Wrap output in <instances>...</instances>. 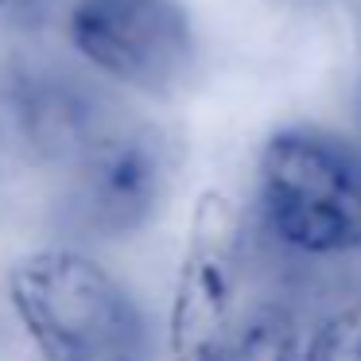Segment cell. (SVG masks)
<instances>
[{
    "label": "cell",
    "mask_w": 361,
    "mask_h": 361,
    "mask_svg": "<svg viewBox=\"0 0 361 361\" xmlns=\"http://www.w3.org/2000/svg\"><path fill=\"white\" fill-rule=\"evenodd\" d=\"M8 299L43 361H144L148 338L133 295L82 252L24 257L8 272Z\"/></svg>",
    "instance_id": "cell-1"
},
{
    "label": "cell",
    "mask_w": 361,
    "mask_h": 361,
    "mask_svg": "<svg viewBox=\"0 0 361 361\" xmlns=\"http://www.w3.org/2000/svg\"><path fill=\"white\" fill-rule=\"evenodd\" d=\"M257 198L276 241L303 257L361 249V152L322 128H280L260 152Z\"/></svg>",
    "instance_id": "cell-2"
},
{
    "label": "cell",
    "mask_w": 361,
    "mask_h": 361,
    "mask_svg": "<svg viewBox=\"0 0 361 361\" xmlns=\"http://www.w3.org/2000/svg\"><path fill=\"white\" fill-rule=\"evenodd\" d=\"M71 43L94 71L144 94L179 86L195 59L190 20L175 0H74Z\"/></svg>",
    "instance_id": "cell-3"
},
{
    "label": "cell",
    "mask_w": 361,
    "mask_h": 361,
    "mask_svg": "<svg viewBox=\"0 0 361 361\" xmlns=\"http://www.w3.org/2000/svg\"><path fill=\"white\" fill-rule=\"evenodd\" d=\"M245 264L241 214L226 195H202L183 249L171 299V357L206 361L237 322V288Z\"/></svg>",
    "instance_id": "cell-4"
},
{
    "label": "cell",
    "mask_w": 361,
    "mask_h": 361,
    "mask_svg": "<svg viewBox=\"0 0 361 361\" xmlns=\"http://www.w3.org/2000/svg\"><path fill=\"white\" fill-rule=\"evenodd\" d=\"M167 190V159L152 133L105 128L78 148L71 206L97 237H125L156 214Z\"/></svg>",
    "instance_id": "cell-5"
},
{
    "label": "cell",
    "mask_w": 361,
    "mask_h": 361,
    "mask_svg": "<svg viewBox=\"0 0 361 361\" xmlns=\"http://www.w3.org/2000/svg\"><path fill=\"white\" fill-rule=\"evenodd\" d=\"M206 361H307V342L283 307H257L237 314L229 334Z\"/></svg>",
    "instance_id": "cell-6"
},
{
    "label": "cell",
    "mask_w": 361,
    "mask_h": 361,
    "mask_svg": "<svg viewBox=\"0 0 361 361\" xmlns=\"http://www.w3.org/2000/svg\"><path fill=\"white\" fill-rule=\"evenodd\" d=\"M307 361H361V299L334 311L307 342Z\"/></svg>",
    "instance_id": "cell-7"
},
{
    "label": "cell",
    "mask_w": 361,
    "mask_h": 361,
    "mask_svg": "<svg viewBox=\"0 0 361 361\" xmlns=\"http://www.w3.org/2000/svg\"><path fill=\"white\" fill-rule=\"evenodd\" d=\"M55 0H0V16L4 20H32L39 12H47Z\"/></svg>",
    "instance_id": "cell-8"
}]
</instances>
